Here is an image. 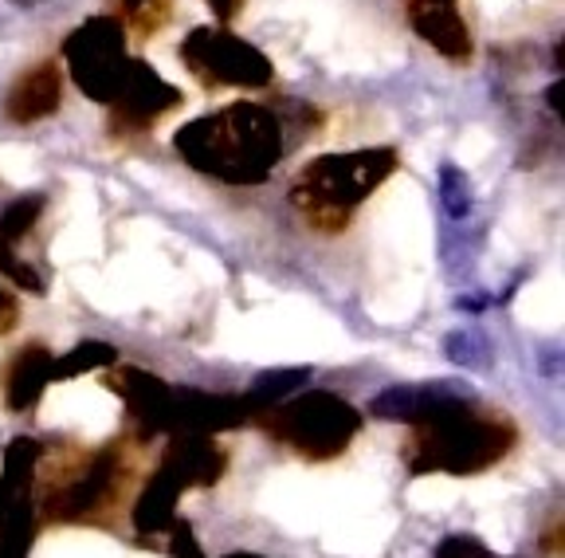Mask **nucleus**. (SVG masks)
Returning <instances> with one entry per match:
<instances>
[{"label": "nucleus", "instance_id": "f03ea898", "mask_svg": "<svg viewBox=\"0 0 565 558\" xmlns=\"http://www.w3.org/2000/svg\"><path fill=\"white\" fill-rule=\"evenodd\" d=\"M519 441L511 417L479 409L476 401L444 409L433 421L413 425L405 444V464L413 476L448 472V476H476L503 461Z\"/></svg>", "mask_w": 565, "mask_h": 558}, {"label": "nucleus", "instance_id": "9d476101", "mask_svg": "<svg viewBox=\"0 0 565 558\" xmlns=\"http://www.w3.org/2000/svg\"><path fill=\"white\" fill-rule=\"evenodd\" d=\"M476 401V393L456 386V381H416V386H388L385 393L373 398V417L401 421V425H424L436 413Z\"/></svg>", "mask_w": 565, "mask_h": 558}, {"label": "nucleus", "instance_id": "cd10ccee", "mask_svg": "<svg viewBox=\"0 0 565 558\" xmlns=\"http://www.w3.org/2000/svg\"><path fill=\"white\" fill-rule=\"evenodd\" d=\"M550 110H554V115H562V83H554V87H550Z\"/></svg>", "mask_w": 565, "mask_h": 558}, {"label": "nucleus", "instance_id": "423d86ee", "mask_svg": "<svg viewBox=\"0 0 565 558\" xmlns=\"http://www.w3.org/2000/svg\"><path fill=\"white\" fill-rule=\"evenodd\" d=\"M71 83L95 103H115L126 80L130 55H126V32L115 17H87L67 40H63Z\"/></svg>", "mask_w": 565, "mask_h": 558}, {"label": "nucleus", "instance_id": "6ab92c4d", "mask_svg": "<svg viewBox=\"0 0 565 558\" xmlns=\"http://www.w3.org/2000/svg\"><path fill=\"white\" fill-rule=\"evenodd\" d=\"M110 4H115V20L122 24V32L138 40H150L173 17V0H110Z\"/></svg>", "mask_w": 565, "mask_h": 558}, {"label": "nucleus", "instance_id": "f8f14e48", "mask_svg": "<svg viewBox=\"0 0 565 558\" xmlns=\"http://www.w3.org/2000/svg\"><path fill=\"white\" fill-rule=\"evenodd\" d=\"M44 204H47L44 193H28L0 213V272L9 275L17 287H24V292H44L40 272L20 256V244H24V236L32 232V224L40 221Z\"/></svg>", "mask_w": 565, "mask_h": 558}, {"label": "nucleus", "instance_id": "a211bd4d", "mask_svg": "<svg viewBox=\"0 0 565 558\" xmlns=\"http://www.w3.org/2000/svg\"><path fill=\"white\" fill-rule=\"evenodd\" d=\"M310 381V370H267L252 381V390L244 393V409L247 417H264L271 413L275 406H282L287 398H295V390H302Z\"/></svg>", "mask_w": 565, "mask_h": 558}, {"label": "nucleus", "instance_id": "4be33fe9", "mask_svg": "<svg viewBox=\"0 0 565 558\" xmlns=\"http://www.w3.org/2000/svg\"><path fill=\"white\" fill-rule=\"evenodd\" d=\"M440 204L448 209V217H468L471 213V181L459 173L456 166L440 169Z\"/></svg>", "mask_w": 565, "mask_h": 558}, {"label": "nucleus", "instance_id": "4468645a", "mask_svg": "<svg viewBox=\"0 0 565 558\" xmlns=\"http://www.w3.org/2000/svg\"><path fill=\"white\" fill-rule=\"evenodd\" d=\"M247 421L244 398L236 393H201L177 390V429L173 433H228Z\"/></svg>", "mask_w": 565, "mask_h": 558}, {"label": "nucleus", "instance_id": "39448f33", "mask_svg": "<svg viewBox=\"0 0 565 558\" xmlns=\"http://www.w3.org/2000/svg\"><path fill=\"white\" fill-rule=\"evenodd\" d=\"M181 63L189 67L193 80H201V87H247L259 91L275 80V63L259 52L256 44L239 40L228 28H193L181 40Z\"/></svg>", "mask_w": 565, "mask_h": 558}, {"label": "nucleus", "instance_id": "6e6552de", "mask_svg": "<svg viewBox=\"0 0 565 558\" xmlns=\"http://www.w3.org/2000/svg\"><path fill=\"white\" fill-rule=\"evenodd\" d=\"M118 487H122V456H118V444H110L98 456H90V464L71 484L55 487L52 496H47V519H95V515H103L118 499Z\"/></svg>", "mask_w": 565, "mask_h": 558}, {"label": "nucleus", "instance_id": "b1692460", "mask_svg": "<svg viewBox=\"0 0 565 558\" xmlns=\"http://www.w3.org/2000/svg\"><path fill=\"white\" fill-rule=\"evenodd\" d=\"M436 558H499V555H491V550L479 539H471V535H448V539L436 547Z\"/></svg>", "mask_w": 565, "mask_h": 558}, {"label": "nucleus", "instance_id": "f257e3e1", "mask_svg": "<svg viewBox=\"0 0 565 558\" xmlns=\"http://www.w3.org/2000/svg\"><path fill=\"white\" fill-rule=\"evenodd\" d=\"M173 146L196 173L224 186H264L287 154L275 110L256 103H228L193 118L173 134Z\"/></svg>", "mask_w": 565, "mask_h": 558}, {"label": "nucleus", "instance_id": "bb28decb", "mask_svg": "<svg viewBox=\"0 0 565 558\" xmlns=\"http://www.w3.org/2000/svg\"><path fill=\"white\" fill-rule=\"evenodd\" d=\"M204 4H209L212 17L221 20V24H224V20H232L239 9H244V0H204Z\"/></svg>", "mask_w": 565, "mask_h": 558}, {"label": "nucleus", "instance_id": "dca6fc26", "mask_svg": "<svg viewBox=\"0 0 565 558\" xmlns=\"http://www.w3.org/2000/svg\"><path fill=\"white\" fill-rule=\"evenodd\" d=\"M52 350L47 346H24L17 350V358L4 370V401H9L12 413H24L35 401L44 398L47 381H52Z\"/></svg>", "mask_w": 565, "mask_h": 558}, {"label": "nucleus", "instance_id": "ddd939ff", "mask_svg": "<svg viewBox=\"0 0 565 558\" xmlns=\"http://www.w3.org/2000/svg\"><path fill=\"white\" fill-rule=\"evenodd\" d=\"M63 103V72L55 60H44L28 67L17 83L9 87V98H4V115L12 123L28 126L40 123V118H52Z\"/></svg>", "mask_w": 565, "mask_h": 558}, {"label": "nucleus", "instance_id": "2eb2a0df", "mask_svg": "<svg viewBox=\"0 0 565 558\" xmlns=\"http://www.w3.org/2000/svg\"><path fill=\"white\" fill-rule=\"evenodd\" d=\"M408 24L413 32L424 40V44H433L440 55L448 60L463 63L471 60V32H468V20L459 17L456 4H433V9H408Z\"/></svg>", "mask_w": 565, "mask_h": 558}, {"label": "nucleus", "instance_id": "c85d7f7f", "mask_svg": "<svg viewBox=\"0 0 565 558\" xmlns=\"http://www.w3.org/2000/svg\"><path fill=\"white\" fill-rule=\"evenodd\" d=\"M224 558H267V555H252V550H232V555H224Z\"/></svg>", "mask_w": 565, "mask_h": 558}, {"label": "nucleus", "instance_id": "5701e85b", "mask_svg": "<svg viewBox=\"0 0 565 558\" xmlns=\"http://www.w3.org/2000/svg\"><path fill=\"white\" fill-rule=\"evenodd\" d=\"M448 358L456 366H479V370H483V366L491 362V350H487V343L479 335L456 330V335L448 338Z\"/></svg>", "mask_w": 565, "mask_h": 558}, {"label": "nucleus", "instance_id": "a878e982", "mask_svg": "<svg viewBox=\"0 0 565 558\" xmlns=\"http://www.w3.org/2000/svg\"><path fill=\"white\" fill-rule=\"evenodd\" d=\"M17 319H20L17 299H12V292H4V287H0V335L17 327Z\"/></svg>", "mask_w": 565, "mask_h": 558}, {"label": "nucleus", "instance_id": "aec40b11", "mask_svg": "<svg viewBox=\"0 0 565 558\" xmlns=\"http://www.w3.org/2000/svg\"><path fill=\"white\" fill-rule=\"evenodd\" d=\"M118 355L115 346L106 343H95V338H87V343H79L75 350H67L63 358H55L52 366V381H67V378H79V373H90V370H103V366H115Z\"/></svg>", "mask_w": 565, "mask_h": 558}, {"label": "nucleus", "instance_id": "1a4fd4ad", "mask_svg": "<svg viewBox=\"0 0 565 558\" xmlns=\"http://www.w3.org/2000/svg\"><path fill=\"white\" fill-rule=\"evenodd\" d=\"M110 386L122 398L126 413H130L134 429L141 441H150L158 433H173L177 429V390L166 386L161 378L146 373L141 366H118L110 373Z\"/></svg>", "mask_w": 565, "mask_h": 558}, {"label": "nucleus", "instance_id": "0eeeda50", "mask_svg": "<svg viewBox=\"0 0 565 558\" xmlns=\"http://www.w3.org/2000/svg\"><path fill=\"white\" fill-rule=\"evenodd\" d=\"M177 107H181V91L169 80H161L146 60H130L122 87H118L115 103H110V134L130 138V134L150 130L161 115H169Z\"/></svg>", "mask_w": 565, "mask_h": 558}, {"label": "nucleus", "instance_id": "9b49d317", "mask_svg": "<svg viewBox=\"0 0 565 558\" xmlns=\"http://www.w3.org/2000/svg\"><path fill=\"white\" fill-rule=\"evenodd\" d=\"M161 472L181 492L185 487H212L228 472V452L204 433H173L166 456H161Z\"/></svg>", "mask_w": 565, "mask_h": 558}, {"label": "nucleus", "instance_id": "f3484780", "mask_svg": "<svg viewBox=\"0 0 565 558\" xmlns=\"http://www.w3.org/2000/svg\"><path fill=\"white\" fill-rule=\"evenodd\" d=\"M177 504H181V487L166 476V472H153L141 487L138 504H134V527L141 535H161L177 523Z\"/></svg>", "mask_w": 565, "mask_h": 558}, {"label": "nucleus", "instance_id": "20e7f679", "mask_svg": "<svg viewBox=\"0 0 565 558\" xmlns=\"http://www.w3.org/2000/svg\"><path fill=\"white\" fill-rule=\"evenodd\" d=\"M264 433L282 449L299 452L307 461H334L353 444L362 429V413L345 398L330 390H307L275 406L271 413L256 417Z\"/></svg>", "mask_w": 565, "mask_h": 558}, {"label": "nucleus", "instance_id": "412c9836", "mask_svg": "<svg viewBox=\"0 0 565 558\" xmlns=\"http://www.w3.org/2000/svg\"><path fill=\"white\" fill-rule=\"evenodd\" d=\"M35 456H40V444L28 441V436H17L9 444V452H4V487H9V496L24 492V484L32 480Z\"/></svg>", "mask_w": 565, "mask_h": 558}, {"label": "nucleus", "instance_id": "393cba45", "mask_svg": "<svg viewBox=\"0 0 565 558\" xmlns=\"http://www.w3.org/2000/svg\"><path fill=\"white\" fill-rule=\"evenodd\" d=\"M169 550H173L177 558H204L201 543H196L193 527H189L185 519H177L173 527H169Z\"/></svg>", "mask_w": 565, "mask_h": 558}, {"label": "nucleus", "instance_id": "c756f323", "mask_svg": "<svg viewBox=\"0 0 565 558\" xmlns=\"http://www.w3.org/2000/svg\"><path fill=\"white\" fill-rule=\"evenodd\" d=\"M17 9H32V4H44V0H12Z\"/></svg>", "mask_w": 565, "mask_h": 558}, {"label": "nucleus", "instance_id": "7ed1b4c3", "mask_svg": "<svg viewBox=\"0 0 565 558\" xmlns=\"http://www.w3.org/2000/svg\"><path fill=\"white\" fill-rule=\"evenodd\" d=\"M401 158L393 146H365L350 154H322L299 169L291 186V204L315 232H342L353 209L370 193H377Z\"/></svg>", "mask_w": 565, "mask_h": 558}]
</instances>
